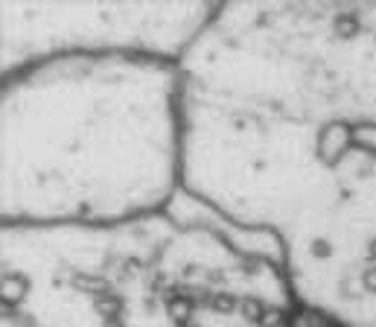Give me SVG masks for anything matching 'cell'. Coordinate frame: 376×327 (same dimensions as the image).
<instances>
[{
	"label": "cell",
	"mask_w": 376,
	"mask_h": 327,
	"mask_svg": "<svg viewBox=\"0 0 376 327\" xmlns=\"http://www.w3.org/2000/svg\"><path fill=\"white\" fill-rule=\"evenodd\" d=\"M70 287L85 292V295L102 298V295L111 292V280L108 277H100V275H88V272H74V275H70Z\"/></svg>",
	"instance_id": "cell-1"
},
{
	"label": "cell",
	"mask_w": 376,
	"mask_h": 327,
	"mask_svg": "<svg viewBox=\"0 0 376 327\" xmlns=\"http://www.w3.org/2000/svg\"><path fill=\"white\" fill-rule=\"evenodd\" d=\"M27 292H30V277L27 275H20V272H6L4 275V301L0 304H12V307H18Z\"/></svg>",
	"instance_id": "cell-2"
},
{
	"label": "cell",
	"mask_w": 376,
	"mask_h": 327,
	"mask_svg": "<svg viewBox=\"0 0 376 327\" xmlns=\"http://www.w3.org/2000/svg\"><path fill=\"white\" fill-rule=\"evenodd\" d=\"M93 310H97L105 321H111V319H123L126 298H120L117 292H108V295H102V298H93Z\"/></svg>",
	"instance_id": "cell-3"
},
{
	"label": "cell",
	"mask_w": 376,
	"mask_h": 327,
	"mask_svg": "<svg viewBox=\"0 0 376 327\" xmlns=\"http://www.w3.org/2000/svg\"><path fill=\"white\" fill-rule=\"evenodd\" d=\"M333 33H336V38H341V41L356 38V35H359V15H356V12H339V15L333 18Z\"/></svg>",
	"instance_id": "cell-4"
},
{
	"label": "cell",
	"mask_w": 376,
	"mask_h": 327,
	"mask_svg": "<svg viewBox=\"0 0 376 327\" xmlns=\"http://www.w3.org/2000/svg\"><path fill=\"white\" fill-rule=\"evenodd\" d=\"M266 310H269V304H266L263 298H254V295H242V298H240V313H242V319L251 321V324H260L263 316H266Z\"/></svg>",
	"instance_id": "cell-5"
},
{
	"label": "cell",
	"mask_w": 376,
	"mask_h": 327,
	"mask_svg": "<svg viewBox=\"0 0 376 327\" xmlns=\"http://www.w3.org/2000/svg\"><path fill=\"white\" fill-rule=\"evenodd\" d=\"M196 307H199V304H196L193 298H181V301L170 304V307H167V313H170V319L175 321V327H181V324H187V321H193V313H196Z\"/></svg>",
	"instance_id": "cell-6"
},
{
	"label": "cell",
	"mask_w": 376,
	"mask_h": 327,
	"mask_svg": "<svg viewBox=\"0 0 376 327\" xmlns=\"http://www.w3.org/2000/svg\"><path fill=\"white\" fill-rule=\"evenodd\" d=\"M216 313H222V316H230V313H240V298L237 295H230V292H225V289H219L216 295H213V304H210Z\"/></svg>",
	"instance_id": "cell-7"
},
{
	"label": "cell",
	"mask_w": 376,
	"mask_h": 327,
	"mask_svg": "<svg viewBox=\"0 0 376 327\" xmlns=\"http://www.w3.org/2000/svg\"><path fill=\"white\" fill-rule=\"evenodd\" d=\"M310 254L315 260H327V257H333V243L324 237H315V240H310Z\"/></svg>",
	"instance_id": "cell-8"
},
{
	"label": "cell",
	"mask_w": 376,
	"mask_h": 327,
	"mask_svg": "<svg viewBox=\"0 0 376 327\" xmlns=\"http://www.w3.org/2000/svg\"><path fill=\"white\" fill-rule=\"evenodd\" d=\"M140 269H143V263H140L137 257H126V260L120 263V272H117V280H131Z\"/></svg>",
	"instance_id": "cell-9"
},
{
	"label": "cell",
	"mask_w": 376,
	"mask_h": 327,
	"mask_svg": "<svg viewBox=\"0 0 376 327\" xmlns=\"http://www.w3.org/2000/svg\"><path fill=\"white\" fill-rule=\"evenodd\" d=\"M280 324H283V310H280V307H269L263 321H260V327H280Z\"/></svg>",
	"instance_id": "cell-10"
},
{
	"label": "cell",
	"mask_w": 376,
	"mask_h": 327,
	"mask_svg": "<svg viewBox=\"0 0 376 327\" xmlns=\"http://www.w3.org/2000/svg\"><path fill=\"white\" fill-rule=\"evenodd\" d=\"M225 272H216V269H210V272H204V287H210V289H216V287H225Z\"/></svg>",
	"instance_id": "cell-11"
},
{
	"label": "cell",
	"mask_w": 376,
	"mask_h": 327,
	"mask_svg": "<svg viewBox=\"0 0 376 327\" xmlns=\"http://www.w3.org/2000/svg\"><path fill=\"white\" fill-rule=\"evenodd\" d=\"M362 287H365V292L376 295V266H368L362 272Z\"/></svg>",
	"instance_id": "cell-12"
},
{
	"label": "cell",
	"mask_w": 376,
	"mask_h": 327,
	"mask_svg": "<svg viewBox=\"0 0 376 327\" xmlns=\"http://www.w3.org/2000/svg\"><path fill=\"white\" fill-rule=\"evenodd\" d=\"M339 298H344V301H359L362 295L353 289V284H350V280H341V284H339Z\"/></svg>",
	"instance_id": "cell-13"
},
{
	"label": "cell",
	"mask_w": 376,
	"mask_h": 327,
	"mask_svg": "<svg viewBox=\"0 0 376 327\" xmlns=\"http://www.w3.org/2000/svg\"><path fill=\"white\" fill-rule=\"evenodd\" d=\"M368 263L376 266V240H368Z\"/></svg>",
	"instance_id": "cell-14"
},
{
	"label": "cell",
	"mask_w": 376,
	"mask_h": 327,
	"mask_svg": "<svg viewBox=\"0 0 376 327\" xmlns=\"http://www.w3.org/2000/svg\"><path fill=\"white\" fill-rule=\"evenodd\" d=\"M196 272H199V266H196V263H193V266H184V275H187V277L196 275Z\"/></svg>",
	"instance_id": "cell-15"
},
{
	"label": "cell",
	"mask_w": 376,
	"mask_h": 327,
	"mask_svg": "<svg viewBox=\"0 0 376 327\" xmlns=\"http://www.w3.org/2000/svg\"><path fill=\"white\" fill-rule=\"evenodd\" d=\"M105 327H123V319H111V321H105Z\"/></svg>",
	"instance_id": "cell-16"
},
{
	"label": "cell",
	"mask_w": 376,
	"mask_h": 327,
	"mask_svg": "<svg viewBox=\"0 0 376 327\" xmlns=\"http://www.w3.org/2000/svg\"><path fill=\"white\" fill-rule=\"evenodd\" d=\"M181 327H201L199 321H187V324H181Z\"/></svg>",
	"instance_id": "cell-17"
}]
</instances>
